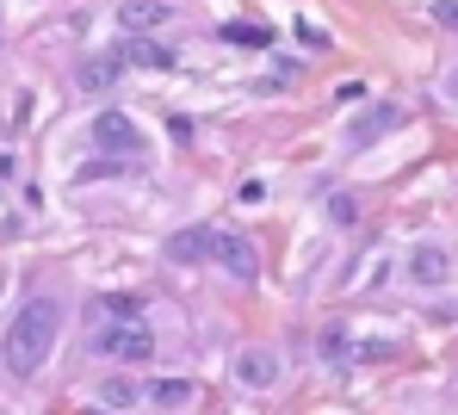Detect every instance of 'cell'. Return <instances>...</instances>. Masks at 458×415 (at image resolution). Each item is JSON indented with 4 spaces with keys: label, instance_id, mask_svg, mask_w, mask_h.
<instances>
[{
    "label": "cell",
    "instance_id": "cell-1",
    "mask_svg": "<svg viewBox=\"0 0 458 415\" xmlns=\"http://www.w3.org/2000/svg\"><path fill=\"white\" fill-rule=\"evenodd\" d=\"M56 335H63V304L56 298H25V310L6 323V341H0V353H6V372L13 378H31L44 360H50V347H56Z\"/></svg>",
    "mask_w": 458,
    "mask_h": 415
},
{
    "label": "cell",
    "instance_id": "cell-2",
    "mask_svg": "<svg viewBox=\"0 0 458 415\" xmlns=\"http://www.w3.org/2000/svg\"><path fill=\"white\" fill-rule=\"evenodd\" d=\"M93 347H99L106 360H149V353H155V335L143 329V323H99Z\"/></svg>",
    "mask_w": 458,
    "mask_h": 415
},
{
    "label": "cell",
    "instance_id": "cell-3",
    "mask_svg": "<svg viewBox=\"0 0 458 415\" xmlns=\"http://www.w3.org/2000/svg\"><path fill=\"white\" fill-rule=\"evenodd\" d=\"M93 143H99L106 156H131V162L143 156V131L131 124V112H99V118H93Z\"/></svg>",
    "mask_w": 458,
    "mask_h": 415
},
{
    "label": "cell",
    "instance_id": "cell-4",
    "mask_svg": "<svg viewBox=\"0 0 458 415\" xmlns=\"http://www.w3.org/2000/svg\"><path fill=\"white\" fill-rule=\"evenodd\" d=\"M211 260L224 267L229 279H260V249L248 236H235V230H217L211 236Z\"/></svg>",
    "mask_w": 458,
    "mask_h": 415
},
{
    "label": "cell",
    "instance_id": "cell-5",
    "mask_svg": "<svg viewBox=\"0 0 458 415\" xmlns=\"http://www.w3.org/2000/svg\"><path fill=\"white\" fill-rule=\"evenodd\" d=\"M235 385H248V391H273V385H279V360H273L267 347H242V353H235Z\"/></svg>",
    "mask_w": 458,
    "mask_h": 415
},
{
    "label": "cell",
    "instance_id": "cell-6",
    "mask_svg": "<svg viewBox=\"0 0 458 415\" xmlns=\"http://www.w3.org/2000/svg\"><path fill=\"white\" fill-rule=\"evenodd\" d=\"M403 124V106H372V112H360L353 124H347V149H366V143H378L384 131H396Z\"/></svg>",
    "mask_w": 458,
    "mask_h": 415
},
{
    "label": "cell",
    "instance_id": "cell-7",
    "mask_svg": "<svg viewBox=\"0 0 458 415\" xmlns=\"http://www.w3.org/2000/svg\"><path fill=\"white\" fill-rule=\"evenodd\" d=\"M211 224H192V230H174L167 236V260H180V267H192V260H211Z\"/></svg>",
    "mask_w": 458,
    "mask_h": 415
},
{
    "label": "cell",
    "instance_id": "cell-8",
    "mask_svg": "<svg viewBox=\"0 0 458 415\" xmlns=\"http://www.w3.org/2000/svg\"><path fill=\"white\" fill-rule=\"evenodd\" d=\"M409 279H415V285H446V279H453V260H446V249L421 242V249L409 254Z\"/></svg>",
    "mask_w": 458,
    "mask_h": 415
},
{
    "label": "cell",
    "instance_id": "cell-9",
    "mask_svg": "<svg viewBox=\"0 0 458 415\" xmlns=\"http://www.w3.org/2000/svg\"><path fill=\"white\" fill-rule=\"evenodd\" d=\"M118 69H124L118 56H93V63H81V69H75V81L87 87V93H99V87H112V81H118Z\"/></svg>",
    "mask_w": 458,
    "mask_h": 415
},
{
    "label": "cell",
    "instance_id": "cell-10",
    "mask_svg": "<svg viewBox=\"0 0 458 415\" xmlns=\"http://www.w3.org/2000/svg\"><path fill=\"white\" fill-rule=\"evenodd\" d=\"M124 63H137V69H174V50H161L149 38H131L124 44Z\"/></svg>",
    "mask_w": 458,
    "mask_h": 415
},
{
    "label": "cell",
    "instance_id": "cell-11",
    "mask_svg": "<svg viewBox=\"0 0 458 415\" xmlns=\"http://www.w3.org/2000/svg\"><path fill=\"white\" fill-rule=\"evenodd\" d=\"M161 19H167L161 0H131V6H124V31H149V25H161Z\"/></svg>",
    "mask_w": 458,
    "mask_h": 415
},
{
    "label": "cell",
    "instance_id": "cell-12",
    "mask_svg": "<svg viewBox=\"0 0 458 415\" xmlns=\"http://www.w3.org/2000/svg\"><path fill=\"white\" fill-rule=\"evenodd\" d=\"M149 403H161V410L192 403V385H186V378H155V385H149Z\"/></svg>",
    "mask_w": 458,
    "mask_h": 415
},
{
    "label": "cell",
    "instance_id": "cell-13",
    "mask_svg": "<svg viewBox=\"0 0 458 415\" xmlns=\"http://www.w3.org/2000/svg\"><path fill=\"white\" fill-rule=\"evenodd\" d=\"M99 317L106 323H143V304L137 298H99Z\"/></svg>",
    "mask_w": 458,
    "mask_h": 415
},
{
    "label": "cell",
    "instance_id": "cell-14",
    "mask_svg": "<svg viewBox=\"0 0 458 415\" xmlns=\"http://www.w3.org/2000/svg\"><path fill=\"white\" fill-rule=\"evenodd\" d=\"M328 217H335L341 230H347V224H360V199H353V192H335V199H328Z\"/></svg>",
    "mask_w": 458,
    "mask_h": 415
},
{
    "label": "cell",
    "instance_id": "cell-15",
    "mask_svg": "<svg viewBox=\"0 0 458 415\" xmlns=\"http://www.w3.org/2000/svg\"><path fill=\"white\" fill-rule=\"evenodd\" d=\"M322 353H328V366H347V329H322Z\"/></svg>",
    "mask_w": 458,
    "mask_h": 415
},
{
    "label": "cell",
    "instance_id": "cell-16",
    "mask_svg": "<svg viewBox=\"0 0 458 415\" xmlns=\"http://www.w3.org/2000/svg\"><path fill=\"white\" fill-rule=\"evenodd\" d=\"M224 38H229V44H254V50H260L273 31H267V25H224Z\"/></svg>",
    "mask_w": 458,
    "mask_h": 415
},
{
    "label": "cell",
    "instance_id": "cell-17",
    "mask_svg": "<svg viewBox=\"0 0 458 415\" xmlns=\"http://www.w3.org/2000/svg\"><path fill=\"white\" fill-rule=\"evenodd\" d=\"M99 397H106L112 410H124V403L137 397V385H131V378H106V391H99Z\"/></svg>",
    "mask_w": 458,
    "mask_h": 415
},
{
    "label": "cell",
    "instance_id": "cell-18",
    "mask_svg": "<svg viewBox=\"0 0 458 415\" xmlns=\"http://www.w3.org/2000/svg\"><path fill=\"white\" fill-rule=\"evenodd\" d=\"M428 13H434V25H446V31H458V0H434Z\"/></svg>",
    "mask_w": 458,
    "mask_h": 415
},
{
    "label": "cell",
    "instance_id": "cell-19",
    "mask_svg": "<svg viewBox=\"0 0 458 415\" xmlns=\"http://www.w3.org/2000/svg\"><path fill=\"white\" fill-rule=\"evenodd\" d=\"M446 93H453V99H458V69H453V81H446Z\"/></svg>",
    "mask_w": 458,
    "mask_h": 415
},
{
    "label": "cell",
    "instance_id": "cell-20",
    "mask_svg": "<svg viewBox=\"0 0 458 415\" xmlns=\"http://www.w3.org/2000/svg\"><path fill=\"white\" fill-rule=\"evenodd\" d=\"M87 415H106V410H87Z\"/></svg>",
    "mask_w": 458,
    "mask_h": 415
}]
</instances>
